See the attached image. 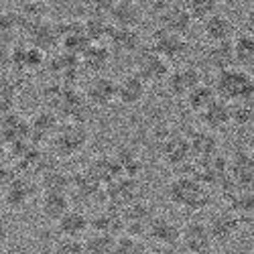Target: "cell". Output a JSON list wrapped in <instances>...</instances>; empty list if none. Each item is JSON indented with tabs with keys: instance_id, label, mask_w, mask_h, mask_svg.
Masks as SVG:
<instances>
[{
	"instance_id": "37",
	"label": "cell",
	"mask_w": 254,
	"mask_h": 254,
	"mask_svg": "<svg viewBox=\"0 0 254 254\" xmlns=\"http://www.w3.org/2000/svg\"><path fill=\"white\" fill-rule=\"evenodd\" d=\"M234 45V55H236V67L240 69H246L254 65V33L250 31H244V33H238L232 41Z\"/></svg>"
},
{
	"instance_id": "31",
	"label": "cell",
	"mask_w": 254,
	"mask_h": 254,
	"mask_svg": "<svg viewBox=\"0 0 254 254\" xmlns=\"http://www.w3.org/2000/svg\"><path fill=\"white\" fill-rule=\"evenodd\" d=\"M39 209L45 220L57 224L71 209V197L69 193H43L39 199Z\"/></svg>"
},
{
	"instance_id": "41",
	"label": "cell",
	"mask_w": 254,
	"mask_h": 254,
	"mask_svg": "<svg viewBox=\"0 0 254 254\" xmlns=\"http://www.w3.org/2000/svg\"><path fill=\"white\" fill-rule=\"evenodd\" d=\"M18 92H20L18 81L14 77L2 73V90H0V100H2V116L14 112V106L18 102Z\"/></svg>"
},
{
	"instance_id": "28",
	"label": "cell",
	"mask_w": 254,
	"mask_h": 254,
	"mask_svg": "<svg viewBox=\"0 0 254 254\" xmlns=\"http://www.w3.org/2000/svg\"><path fill=\"white\" fill-rule=\"evenodd\" d=\"M203 61H205V65L214 73H220V71L236 67V55H234V45H232V41H228V43H214V45H209L205 49Z\"/></svg>"
},
{
	"instance_id": "43",
	"label": "cell",
	"mask_w": 254,
	"mask_h": 254,
	"mask_svg": "<svg viewBox=\"0 0 254 254\" xmlns=\"http://www.w3.org/2000/svg\"><path fill=\"white\" fill-rule=\"evenodd\" d=\"M218 0H187L185 6L189 10V14L193 16V20H199L203 25L209 16H214L218 12Z\"/></svg>"
},
{
	"instance_id": "44",
	"label": "cell",
	"mask_w": 254,
	"mask_h": 254,
	"mask_svg": "<svg viewBox=\"0 0 254 254\" xmlns=\"http://www.w3.org/2000/svg\"><path fill=\"white\" fill-rule=\"evenodd\" d=\"M20 18L23 23H35V20H45L49 14V4L43 0H29V2H20Z\"/></svg>"
},
{
	"instance_id": "51",
	"label": "cell",
	"mask_w": 254,
	"mask_h": 254,
	"mask_svg": "<svg viewBox=\"0 0 254 254\" xmlns=\"http://www.w3.org/2000/svg\"><path fill=\"white\" fill-rule=\"evenodd\" d=\"M246 25L250 27V33H254V2L246 8Z\"/></svg>"
},
{
	"instance_id": "7",
	"label": "cell",
	"mask_w": 254,
	"mask_h": 254,
	"mask_svg": "<svg viewBox=\"0 0 254 254\" xmlns=\"http://www.w3.org/2000/svg\"><path fill=\"white\" fill-rule=\"evenodd\" d=\"M146 47H151L153 51L163 55L167 61H177V59H181L189 53V41L183 35H175V33L167 31L163 27H157L151 33L149 45Z\"/></svg>"
},
{
	"instance_id": "50",
	"label": "cell",
	"mask_w": 254,
	"mask_h": 254,
	"mask_svg": "<svg viewBox=\"0 0 254 254\" xmlns=\"http://www.w3.org/2000/svg\"><path fill=\"white\" fill-rule=\"evenodd\" d=\"M169 6H171V2H169V0H151V2H149V12L155 14L157 18H161V16L167 12Z\"/></svg>"
},
{
	"instance_id": "30",
	"label": "cell",
	"mask_w": 254,
	"mask_h": 254,
	"mask_svg": "<svg viewBox=\"0 0 254 254\" xmlns=\"http://www.w3.org/2000/svg\"><path fill=\"white\" fill-rule=\"evenodd\" d=\"M88 171L106 187L114 183L116 179L122 177V171H120V165L116 161L114 155H96L90 165H88Z\"/></svg>"
},
{
	"instance_id": "38",
	"label": "cell",
	"mask_w": 254,
	"mask_h": 254,
	"mask_svg": "<svg viewBox=\"0 0 254 254\" xmlns=\"http://www.w3.org/2000/svg\"><path fill=\"white\" fill-rule=\"evenodd\" d=\"M216 100H218V94H216L214 86H209V83H201V86H197L191 94L185 98V104H187L189 112L201 116Z\"/></svg>"
},
{
	"instance_id": "33",
	"label": "cell",
	"mask_w": 254,
	"mask_h": 254,
	"mask_svg": "<svg viewBox=\"0 0 254 254\" xmlns=\"http://www.w3.org/2000/svg\"><path fill=\"white\" fill-rule=\"evenodd\" d=\"M140 6L138 2L132 0H116V6L110 14V20L114 27H122V29H136V25L140 23Z\"/></svg>"
},
{
	"instance_id": "39",
	"label": "cell",
	"mask_w": 254,
	"mask_h": 254,
	"mask_svg": "<svg viewBox=\"0 0 254 254\" xmlns=\"http://www.w3.org/2000/svg\"><path fill=\"white\" fill-rule=\"evenodd\" d=\"M226 203H228L226 209L232 211L236 218H240L242 224L254 220V191H238Z\"/></svg>"
},
{
	"instance_id": "12",
	"label": "cell",
	"mask_w": 254,
	"mask_h": 254,
	"mask_svg": "<svg viewBox=\"0 0 254 254\" xmlns=\"http://www.w3.org/2000/svg\"><path fill=\"white\" fill-rule=\"evenodd\" d=\"M23 35L27 37V43L39 51H51L59 45V31L57 23L45 18L35 20V23H23Z\"/></svg>"
},
{
	"instance_id": "19",
	"label": "cell",
	"mask_w": 254,
	"mask_h": 254,
	"mask_svg": "<svg viewBox=\"0 0 254 254\" xmlns=\"http://www.w3.org/2000/svg\"><path fill=\"white\" fill-rule=\"evenodd\" d=\"M201 33L209 41V45L228 43V41H234V37H236V25L228 14L216 12L201 25Z\"/></svg>"
},
{
	"instance_id": "22",
	"label": "cell",
	"mask_w": 254,
	"mask_h": 254,
	"mask_svg": "<svg viewBox=\"0 0 254 254\" xmlns=\"http://www.w3.org/2000/svg\"><path fill=\"white\" fill-rule=\"evenodd\" d=\"M92 230H94V234L120 238L126 232V224H124L122 211L106 205V209H100L98 214L92 218Z\"/></svg>"
},
{
	"instance_id": "17",
	"label": "cell",
	"mask_w": 254,
	"mask_h": 254,
	"mask_svg": "<svg viewBox=\"0 0 254 254\" xmlns=\"http://www.w3.org/2000/svg\"><path fill=\"white\" fill-rule=\"evenodd\" d=\"M47 57L43 51L31 47L29 43H18L8 53V67L14 71H37L45 67Z\"/></svg>"
},
{
	"instance_id": "23",
	"label": "cell",
	"mask_w": 254,
	"mask_h": 254,
	"mask_svg": "<svg viewBox=\"0 0 254 254\" xmlns=\"http://www.w3.org/2000/svg\"><path fill=\"white\" fill-rule=\"evenodd\" d=\"M59 116L51 108H43L31 116L29 120V128H31V138L35 142H45L53 140V136L59 130Z\"/></svg>"
},
{
	"instance_id": "13",
	"label": "cell",
	"mask_w": 254,
	"mask_h": 254,
	"mask_svg": "<svg viewBox=\"0 0 254 254\" xmlns=\"http://www.w3.org/2000/svg\"><path fill=\"white\" fill-rule=\"evenodd\" d=\"M138 191H140L138 179L120 177L114 183L104 187V201L108 203V207H114V209L122 211L138 199Z\"/></svg>"
},
{
	"instance_id": "6",
	"label": "cell",
	"mask_w": 254,
	"mask_h": 254,
	"mask_svg": "<svg viewBox=\"0 0 254 254\" xmlns=\"http://www.w3.org/2000/svg\"><path fill=\"white\" fill-rule=\"evenodd\" d=\"M51 110L65 122L86 124L90 114V102L86 98V92H81L79 88H67Z\"/></svg>"
},
{
	"instance_id": "29",
	"label": "cell",
	"mask_w": 254,
	"mask_h": 254,
	"mask_svg": "<svg viewBox=\"0 0 254 254\" xmlns=\"http://www.w3.org/2000/svg\"><path fill=\"white\" fill-rule=\"evenodd\" d=\"M199 118H201L203 128L218 134L220 130L228 128V126L232 124V104H228V102L218 98Z\"/></svg>"
},
{
	"instance_id": "3",
	"label": "cell",
	"mask_w": 254,
	"mask_h": 254,
	"mask_svg": "<svg viewBox=\"0 0 254 254\" xmlns=\"http://www.w3.org/2000/svg\"><path fill=\"white\" fill-rule=\"evenodd\" d=\"M90 142V128L79 122H63L53 136V155L59 159H71L79 155Z\"/></svg>"
},
{
	"instance_id": "40",
	"label": "cell",
	"mask_w": 254,
	"mask_h": 254,
	"mask_svg": "<svg viewBox=\"0 0 254 254\" xmlns=\"http://www.w3.org/2000/svg\"><path fill=\"white\" fill-rule=\"evenodd\" d=\"M83 25H86V35L90 39V43H106L112 37L114 25L110 18H102V16H88L83 18Z\"/></svg>"
},
{
	"instance_id": "45",
	"label": "cell",
	"mask_w": 254,
	"mask_h": 254,
	"mask_svg": "<svg viewBox=\"0 0 254 254\" xmlns=\"http://www.w3.org/2000/svg\"><path fill=\"white\" fill-rule=\"evenodd\" d=\"M0 31H2V41L4 39H12L14 33H23V18H20L18 10H2L0 14Z\"/></svg>"
},
{
	"instance_id": "9",
	"label": "cell",
	"mask_w": 254,
	"mask_h": 254,
	"mask_svg": "<svg viewBox=\"0 0 254 254\" xmlns=\"http://www.w3.org/2000/svg\"><path fill=\"white\" fill-rule=\"evenodd\" d=\"M167 92L173 98H187L197 86H201V71L193 63H181L173 67L167 77Z\"/></svg>"
},
{
	"instance_id": "4",
	"label": "cell",
	"mask_w": 254,
	"mask_h": 254,
	"mask_svg": "<svg viewBox=\"0 0 254 254\" xmlns=\"http://www.w3.org/2000/svg\"><path fill=\"white\" fill-rule=\"evenodd\" d=\"M159 153L163 163H167L171 169H177L193 159L189 136L185 132H173L169 128H165L159 134Z\"/></svg>"
},
{
	"instance_id": "52",
	"label": "cell",
	"mask_w": 254,
	"mask_h": 254,
	"mask_svg": "<svg viewBox=\"0 0 254 254\" xmlns=\"http://www.w3.org/2000/svg\"><path fill=\"white\" fill-rule=\"evenodd\" d=\"M142 254H155V252H151V250H144V252H142Z\"/></svg>"
},
{
	"instance_id": "24",
	"label": "cell",
	"mask_w": 254,
	"mask_h": 254,
	"mask_svg": "<svg viewBox=\"0 0 254 254\" xmlns=\"http://www.w3.org/2000/svg\"><path fill=\"white\" fill-rule=\"evenodd\" d=\"M149 238L159 246L175 248L177 244H181V226L171 218L157 216L149 228Z\"/></svg>"
},
{
	"instance_id": "26",
	"label": "cell",
	"mask_w": 254,
	"mask_h": 254,
	"mask_svg": "<svg viewBox=\"0 0 254 254\" xmlns=\"http://www.w3.org/2000/svg\"><path fill=\"white\" fill-rule=\"evenodd\" d=\"M79 59H81L83 71H88L92 75H104V71L112 63V49L106 43H92Z\"/></svg>"
},
{
	"instance_id": "36",
	"label": "cell",
	"mask_w": 254,
	"mask_h": 254,
	"mask_svg": "<svg viewBox=\"0 0 254 254\" xmlns=\"http://www.w3.org/2000/svg\"><path fill=\"white\" fill-rule=\"evenodd\" d=\"M25 136H31L29 120H25V116H18L16 112L2 116V140L6 144L20 142V138Z\"/></svg>"
},
{
	"instance_id": "5",
	"label": "cell",
	"mask_w": 254,
	"mask_h": 254,
	"mask_svg": "<svg viewBox=\"0 0 254 254\" xmlns=\"http://www.w3.org/2000/svg\"><path fill=\"white\" fill-rule=\"evenodd\" d=\"M171 61H167L163 55L153 51L151 47H144L134 55V73H138L146 83H161L167 81L171 73Z\"/></svg>"
},
{
	"instance_id": "46",
	"label": "cell",
	"mask_w": 254,
	"mask_h": 254,
	"mask_svg": "<svg viewBox=\"0 0 254 254\" xmlns=\"http://www.w3.org/2000/svg\"><path fill=\"white\" fill-rule=\"evenodd\" d=\"M86 254H116V238L92 234L86 240Z\"/></svg>"
},
{
	"instance_id": "47",
	"label": "cell",
	"mask_w": 254,
	"mask_h": 254,
	"mask_svg": "<svg viewBox=\"0 0 254 254\" xmlns=\"http://www.w3.org/2000/svg\"><path fill=\"white\" fill-rule=\"evenodd\" d=\"M49 254H86V242L69 240V238H59L49 248Z\"/></svg>"
},
{
	"instance_id": "2",
	"label": "cell",
	"mask_w": 254,
	"mask_h": 254,
	"mask_svg": "<svg viewBox=\"0 0 254 254\" xmlns=\"http://www.w3.org/2000/svg\"><path fill=\"white\" fill-rule=\"evenodd\" d=\"M211 86H214L218 98L228 104L254 100V79L246 69L240 67L214 73V83Z\"/></svg>"
},
{
	"instance_id": "20",
	"label": "cell",
	"mask_w": 254,
	"mask_h": 254,
	"mask_svg": "<svg viewBox=\"0 0 254 254\" xmlns=\"http://www.w3.org/2000/svg\"><path fill=\"white\" fill-rule=\"evenodd\" d=\"M146 92H149V83L134 71L124 73L118 79V102L122 106H128V108L138 106L146 98Z\"/></svg>"
},
{
	"instance_id": "16",
	"label": "cell",
	"mask_w": 254,
	"mask_h": 254,
	"mask_svg": "<svg viewBox=\"0 0 254 254\" xmlns=\"http://www.w3.org/2000/svg\"><path fill=\"white\" fill-rule=\"evenodd\" d=\"M37 187L39 183H33L25 177H16L14 181H10L8 185L2 187V201L6 209L18 211V209H25L33 197L37 195Z\"/></svg>"
},
{
	"instance_id": "42",
	"label": "cell",
	"mask_w": 254,
	"mask_h": 254,
	"mask_svg": "<svg viewBox=\"0 0 254 254\" xmlns=\"http://www.w3.org/2000/svg\"><path fill=\"white\" fill-rule=\"evenodd\" d=\"M232 124L238 128H246V126L254 124V100L232 104Z\"/></svg>"
},
{
	"instance_id": "48",
	"label": "cell",
	"mask_w": 254,
	"mask_h": 254,
	"mask_svg": "<svg viewBox=\"0 0 254 254\" xmlns=\"http://www.w3.org/2000/svg\"><path fill=\"white\" fill-rule=\"evenodd\" d=\"M144 248L140 246V240L128 234H122L116 238V254H142Z\"/></svg>"
},
{
	"instance_id": "18",
	"label": "cell",
	"mask_w": 254,
	"mask_h": 254,
	"mask_svg": "<svg viewBox=\"0 0 254 254\" xmlns=\"http://www.w3.org/2000/svg\"><path fill=\"white\" fill-rule=\"evenodd\" d=\"M55 230H57L59 238L81 240L83 236H86V232L92 230V218L83 209L71 207L67 214L55 224Z\"/></svg>"
},
{
	"instance_id": "21",
	"label": "cell",
	"mask_w": 254,
	"mask_h": 254,
	"mask_svg": "<svg viewBox=\"0 0 254 254\" xmlns=\"http://www.w3.org/2000/svg\"><path fill=\"white\" fill-rule=\"evenodd\" d=\"M71 193L79 201H98L104 199V185L88 169H79L71 173Z\"/></svg>"
},
{
	"instance_id": "15",
	"label": "cell",
	"mask_w": 254,
	"mask_h": 254,
	"mask_svg": "<svg viewBox=\"0 0 254 254\" xmlns=\"http://www.w3.org/2000/svg\"><path fill=\"white\" fill-rule=\"evenodd\" d=\"M207 228H209L211 238H214L216 244H228L240 234L242 220L236 218L232 211L222 209V211H216V214L209 216Z\"/></svg>"
},
{
	"instance_id": "32",
	"label": "cell",
	"mask_w": 254,
	"mask_h": 254,
	"mask_svg": "<svg viewBox=\"0 0 254 254\" xmlns=\"http://www.w3.org/2000/svg\"><path fill=\"white\" fill-rule=\"evenodd\" d=\"M108 45L112 51H118L120 55H136L140 51V33L136 29L114 27Z\"/></svg>"
},
{
	"instance_id": "34",
	"label": "cell",
	"mask_w": 254,
	"mask_h": 254,
	"mask_svg": "<svg viewBox=\"0 0 254 254\" xmlns=\"http://www.w3.org/2000/svg\"><path fill=\"white\" fill-rule=\"evenodd\" d=\"M114 157H116V161H118V165H120L122 177L138 179V175L142 173V159H140V155L132 149V146H128V144L116 146Z\"/></svg>"
},
{
	"instance_id": "14",
	"label": "cell",
	"mask_w": 254,
	"mask_h": 254,
	"mask_svg": "<svg viewBox=\"0 0 254 254\" xmlns=\"http://www.w3.org/2000/svg\"><path fill=\"white\" fill-rule=\"evenodd\" d=\"M86 98L90 106L96 108H108L114 102H118V81L110 75H94L86 83Z\"/></svg>"
},
{
	"instance_id": "11",
	"label": "cell",
	"mask_w": 254,
	"mask_h": 254,
	"mask_svg": "<svg viewBox=\"0 0 254 254\" xmlns=\"http://www.w3.org/2000/svg\"><path fill=\"white\" fill-rule=\"evenodd\" d=\"M230 177L240 191H254V153L238 146L230 155Z\"/></svg>"
},
{
	"instance_id": "10",
	"label": "cell",
	"mask_w": 254,
	"mask_h": 254,
	"mask_svg": "<svg viewBox=\"0 0 254 254\" xmlns=\"http://www.w3.org/2000/svg\"><path fill=\"white\" fill-rule=\"evenodd\" d=\"M214 244L216 242L211 238L207 222L193 218V220H187L181 226V246L189 254H207Z\"/></svg>"
},
{
	"instance_id": "35",
	"label": "cell",
	"mask_w": 254,
	"mask_h": 254,
	"mask_svg": "<svg viewBox=\"0 0 254 254\" xmlns=\"http://www.w3.org/2000/svg\"><path fill=\"white\" fill-rule=\"evenodd\" d=\"M39 189L43 193H69L71 195V173L63 169H53V171L39 177Z\"/></svg>"
},
{
	"instance_id": "27",
	"label": "cell",
	"mask_w": 254,
	"mask_h": 254,
	"mask_svg": "<svg viewBox=\"0 0 254 254\" xmlns=\"http://www.w3.org/2000/svg\"><path fill=\"white\" fill-rule=\"evenodd\" d=\"M187 136H189V144H191L193 159L201 161V159H211L220 155V138L216 132H211L207 128H195Z\"/></svg>"
},
{
	"instance_id": "25",
	"label": "cell",
	"mask_w": 254,
	"mask_h": 254,
	"mask_svg": "<svg viewBox=\"0 0 254 254\" xmlns=\"http://www.w3.org/2000/svg\"><path fill=\"white\" fill-rule=\"evenodd\" d=\"M193 16L189 14L185 2H171V6L167 8V12L159 18V27L171 31L175 35H187L193 27Z\"/></svg>"
},
{
	"instance_id": "1",
	"label": "cell",
	"mask_w": 254,
	"mask_h": 254,
	"mask_svg": "<svg viewBox=\"0 0 254 254\" xmlns=\"http://www.w3.org/2000/svg\"><path fill=\"white\" fill-rule=\"evenodd\" d=\"M165 193H167V199L175 207L187 211V214H199V211H203L211 205L209 189L195 179L173 177L169 181Z\"/></svg>"
},
{
	"instance_id": "49",
	"label": "cell",
	"mask_w": 254,
	"mask_h": 254,
	"mask_svg": "<svg viewBox=\"0 0 254 254\" xmlns=\"http://www.w3.org/2000/svg\"><path fill=\"white\" fill-rule=\"evenodd\" d=\"M114 6H116V0H96V2H88V16L110 18Z\"/></svg>"
},
{
	"instance_id": "8",
	"label": "cell",
	"mask_w": 254,
	"mask_h": 254,
	"mask_svg": "<svg viewBox=\"0 0 254 254\" xmlns=\"http://www.w3.org/2000/svg\"><path fill=\"white\" fill-rule=\"evenodd\" d=\"M122 216H124V224H126L124 234L134 236L138 240L142 236H149V228H151L153 220L157 218L153 203L144 201V199H136L126 209H122Z\"/></svg>"
}]
</instances>
